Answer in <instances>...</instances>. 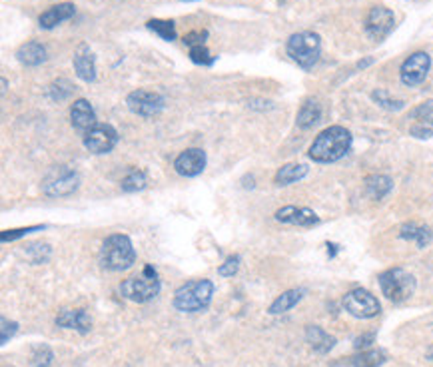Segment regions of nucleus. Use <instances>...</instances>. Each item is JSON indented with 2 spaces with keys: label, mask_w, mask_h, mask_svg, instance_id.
<instances>
[{
  "label": "nucleus",
  "mask_w": 433,
  "mask_h": 367,
  "mask_svg": "<svg viewBox=\"0 0 433 367\" xmlns=\"http://www.w3.org/2000/svg\"><path fill=\"white\" fill-rule=\"evenodd\" d=\"M122 190L124 192H140V190H144L146 186H148V176L142 172V170H130L128 174L124 176V180H122Z\"/></svg>",
  "instance_id": "obj_28"
},
{
  "label": "nucleus",
  "mask_w": 433,
  "mask_h": 367,
  "mask_svg": "<svg viewBox=\"0 0 433 367\" xmlns=\"http://www.w3.org/2000/svg\"><path fill=\"white\" fill-rule=\"evenodd\" d=\"M72 64H74V72L80 80H84V82H94L96 80V60H94V54H92L88 44L82 43L76 48Z\"/></svg>",
  "instance_id": "obj_15"
},
{
  "label": "nucleus",
  "mask_w": 433,
  "mask_h": 367,
  "mask_svg": "<svg viewBox=\"0 0 433 367\" xmlns=\"http://www.w3.org/2000/svg\"><path fill=\"white\" fill-rule=\"evenodd\" d=\"M286 52L292 58L293 62L304 68V70H311L321 54V38L320 34L311 32V30H304V32H295L288 38L286 44Z\"/></svg>",
  "instance_id": "obj_4"
},
{
  "label": "nucleus",
  "mask_w": 433,
  "mask_h": 367,
  "mask_svg": "<svg viewBox=\"0 0 433 367\" xmlns=\"http://www.w3.org/2000/svg\"><path fill=\"white\" fill-rule=\"evenodd\" d=\"M190 60L194 64H202V66H212L216 58L210 54L206 44H198V46H190Z\"/></svg>",
  "instance_id": "obj_33"
},
{
  "label": "nucleus",
  "mask_w": 433,
  "mask_h": 367,
  "mask_svg": "<svg viewBox=\"0 0 433 367\" xmlns=\"http://www.w3.org/2000/svg\"><path fill=\"white\" fill-rule=\"evenodd\" d=\"M126 104L130 108V112L142 118H154L164 110L166 102L158 94V92H150V90H134L128 94Z\"/></svg>",
  "instance_id": "obj_10"
},
{
  "label": "nucleus",
  "mask_w": 433,
  "mask_h": 367,
  "mask_svg": "<svg viewBox=\"0 0 433 367\" xmlns=\"http://www.w3.org/2000/svg\"><path fill=\"white\" fill-rule=\"evenodd\" d=\"M118 144V132L110 124H96L84 134V146L92 154H108Z\"/></svg>",
  "instance_id": "obj_12"
},
{
  "label": "nucleus",
  "mask_w": 433,
  "mask_h": 367,
  "mask_svg": "<svg viewBox=\"0 0 433 367\" xmlns=\"http://www.w3.org/2000/svg\"><path fill=\"white\" fill-rule=\"evenodd\" d=\"M395 29V15L386 6H374L365 16V34L374 40L381 43Z\"/></svg>",
  "instance_id": "obj_9"
},
{
  "label": "nucleus",
  "mask_w": 433,
  "mask_h": 367,
  "mask_svg": "<svg viewBox=\"0 0 433 367\" xmlns=\"http://www.w3.org/2000/svg\"><path fill=\"white\" fill-rule=\"evenodd\" d=\"M70 120H72V126L84 132V134L98 124L96 112H94L92 104L84 98H78L70 106Z\"/></svg>",
  "instance_id": "obj_16"
},
{
  "label": "nucleus",
  "mask_w": 433,
  "mask_h": 367,
  "mask_svg": "<svg viewBox=\"0 0 433 367\" xmlns=\"http://www.w3.org/2000/svg\"><path fill=\"white\" fill-rule=\"evenodd\" d=\"M399 238L402 240L416 241L418 248H425L433 238V232L430 226H421V224H416V222H407L399 230Z\"/></svg>",
  "instance_id": "obj_22"
},
{
  "label": "nucleus",
  "mask_w": 433,
  "mask_h": 367,
  "mask_svg": "<svg viewBox=\"0 0 433 367\" xmlns=\"http://www.w3.org/2000/svg\"><path fill=\"white\" fill-rule=\"evenodd\" d=\"M381 294L393 304H404L416 294L418 282L416 278L404 268H391L379 276Z\"/></svg>",
  "instance_id": "obj_6"
},
{
  "label": "nucleus",
  "mask_w": 433,
  "mask_h": 367,
  "mask_svg": "<svg viewBox=\"0 0 433 367\" xmlns=\"http://www.w3.org/2000/svg\"><path fill=\"white\" fill-rule=\"evenodd\" d=\"M206 168V152L200 148H190L184 150L176 160H174V170L186 176V178H194L198 174H202Z\"/></svg>",
  "instance_id": "obj_13"
},
{
  "label": "nucleus",
  "mask_w": 433,
  "mask_h": 367,
  "mask_svg": "<svg viewBox=\"0 0 433 367\" xmlns=\"http://www.w3.org/2000/svg\"><path fill=\"white\" fill-rule=\"evenodd\" d=\"M306 296V290H288L284 292L281 296L274 299V304L270 306V313L272 315H279V313H286L290 311L293 306H298L302 301V297Z\"/></svg>",
  "instance_id": "obj_23"
},
{
  "label": "nucleus",
  "mask_w": 433,
  "mask_h": 367,
  "mask_svg": "<svg viewBox=\"0 0 433 367\" xmlns=\"http://www.w3.org/2000/svg\"><path fill=\"white\" fill-rule=\"evenodd\" d=\"M146 27H148V30H152L154 34H158L162 40H168V43L176 40V27H174V22H172V20L152 18V20H148V22H146Z\"/></svg>",
  "instance_id": "obj_27"
},
{
  "label": "nucleus",
  "mask_w": 433,
  "mask_h": 367,
  "mask_svg": "<svg viewBox=\"0 0 433 367\" xmlns=\"http://www.w3.org/2000/svg\"><path fill=\"white\" fill-rule=\"evenodd\" d=\"M240 264H242V257H240V255H230L222 266L218 268V274H220L222 278H234L237 274V269H240Z\"/></svg>",
  "instance_id": "obj_36"
},
{
  "label": "nucleus",
  "mask_w": 433,
  "mask_h": 367,
  "mask_svg": "<svg viewBox=\"0 0 433 367\" xmlns=\"http://www.w3.org/2000/svg\"><path fill=\"white\" fill-rule=\"evenodd\" d=\"M56 325L64 329H74L84 336L92 329V317L86 310H64L56 315Z\"/></svg>",
  "instance_id": "obj_17"
},
{
  "label": "nucleus",
  "mask_w": 433,
  "mask_h": 367,
  "mask_svg": "<svg viewBox=\"0 0 433 367\" xmlns=\"http://www.w3.org/2000/svg\"><path fill=\"white\" fill-rule=\"evenodd\" d=\"M342 304H344V310L358 320H372V317L379 315V311H381L377 297L363 287H355V290L348 292L342 299Z\"/></svg>",
  "instance_id": "obj_8"
},
{
  "label": "nucleus",
  "mask_w": 433,
  "mask_h": 367,
  "mask_svg": "<svg viewBox=\"0 0 433 367\" xmlns=\"http://www.w3.org/2000/svg\"><path fill=\"white\" fill-rule=\"evenodd\" d=\"M432 68V57L427 52H413L407 57L399 68V78L405 86H419Z\"/></svg>",
  "instance_id": "obj_11"
},
{
  "label": "nucleus",
  "mask_w": 433,
  "mask_h": 367,
  "mask_svg": "<svg viewBox=\"0 0 433 367\" xmlns=\"http://www.w3.org/2000/svg\"><path fill=\"white\" fill-rule=\"evenodd\" d=\"M321 120V104L318 100L309 98L302 104L300 112L295 116V124L302 130H309L314 128Z\"/></svg>",
  "instance_id": "obj_21"
},
{
  "label": "nucleus",
  "mask_w": 433,
  "mask_h": 367,
  "mask_svg": "<svg viewBox=\"0 0 433 367\" xmlns=\"http://www.w3.org/2000/svg\"><path fill=\"white\" fill-rule=\"evenodd\" d=\"M276 220L281 224H292V226L300 227H314L320 224V218L318 214L309 208H298V206H286V208H279L276 212Z\"/></svg>",
  "instance_id": "obj_14"
},
{
  "label": "nucleus",
  "mask_w": 433,
  "mask_h": 367,
  "mask_svg": "<svg viewBox=\"0 0 433 367\" xmlns=\"http://www.w3.org/2000/svg\"><path fill=\"white\" fill-rule=\"evenodd\" d=\"M411 136L416 138H432L433 136V118H425V120H418L411 126Z\"/></svg>",
  "instance_id": "obj_35"
},
{
  "label": "nucleus",
  "mask_w": 433,
  "mask_h": 367,
  "mask_svg": "<svg viewBox=\"0 0 433 367\" xmlns=\"http://www.w3.org/2000/svg\"><path fill=\"white\" fill-rule=\"evenodd\" d=\"M74 92V86L66 78H58L52 84L48 86V96L54 100V102H62L66 100Z\"/></svg>",
  "instance_id": "obj_29"
},
{
  "label": "nucleus",
  "mask_w": 433,
  "mask_h": 367,
  "mask_svg": "<svg viewBox=\"0 0 433 367\" xmlns=\"http://www.w3.org/2000/svg\"><path fill=\"white\" fill-rule=\"evenodd\" d=\"M16 58H18L20 64H24L28 68H34V66H41L42 62L46 60V48L36 40H30V43L22 44L16 50Z\"/></svg>",
  "instance_id": "obj_19"
},
{
  "label": "nucleus",
  "mask_w": 433,
  "mask_h": 367,
  "mask_svg": "<svg viewBox=\"0 0 433 367\" xmlns=\"http://www.w3.org/2000/svg\"><path fill=\"white\" fill-rule=\"evenodd\" d=\"M0 329H2V336H0V345H6L10 338H14V334L18 331V324L16 322H8L6 317H2V322H0Z\"/></svg>",
  "instance_id": "obj_37"
},
{
  "label": "nucleus",
  "mask_w": 433,
  "mask_h": 367,
  "mask_svg": "<svg viewBox=\"0 0 433 367\" xmlns=\"http://www.w3.org/2000/svg\"><path fill=\"white\" fill-rule=\"evenodd\" d=\"M307 166L306 164H286L276 172V184L278 186H290L293 182H300L302 178L307 176Z\"/></svg>",
  "instance_id": "obj_25"
},
{
  "label": "nucleus",
  "mask_w": 433,
  "mask_h": 367,
  "mask_svg": "<svg viewBox=\"0 0 433 367\" xmlns=\"http://www.w3.org/2000/svg\"><path fill=\"white\" fill-rule=\"evenodd\" d=\"M376 341V334L374 331H369V334H363V336H360V338H355V341H353V347L358 350V352H365L372 343Z\"/></svg>",
  "instance_id": "obj_40"
},
{
  "label": "nucleus",
  "mask_w": 433,
  "mask_h": 367,
  "mask_svg": "<svg viewBox=\"0 0 433 367\" xmlns=\"http://www.w3.org/2000/svg\"><path fill=\"white\" fill-rule=\"evenodd\" d=\"M182 2H196V0H182Z\"/></svg>",
  "instance_id": "obj_42"
},
{
  "label": "nucleus",
  "mask_w": 433,
  "mask_h": 367,
  "mask_svg": "<svg viewBox=\"0 0 433 367\" xmlns=\"http://www.w3.org/2000/svg\"><path fill=\"white\" fill-rule=\"evenodd\" d=\"M427 359H430V361H433V345L430 347V350H427Z\"/></svg>",
  "instance_id": "obj_41"
},
{
  "label": "nucleus",
  "mask_w": 433,
  "mask_h": 367,
  "mask_svg": "<svg viewBox=\"0 0 433 367\" xmlns=\"http://www.w3.org/2000/svg\"><path fill=\"white\" fill-rule=\"evenodd\" d=\"M162 290V282H160V276L154 266H144L142 274L138 276H132L124 282L120 283V294L126 299L134 301V304H146L160 294Z\"/></svg>",
  "instance_id": "obj_5"
},
{
  "label": "nucleus",
  "mask_w": 433,
  "mask_h": 367,
  "mask_svg": "<svg viewBox=\"0 0 433 367\" xmlns=\"http://www.w3.org/2000/svg\"><path fill=\"white\" fill-rule=\"evenodd\" d=\"M388 355L381 350H365L349 359L351 367H379L386 364Z\"/></svg>",
  "instance_id": "obj_26"
},
{
  "label": "nucleus",
  "mask_w": 433,
  "mask_h": 367,
  "mask_svg": "<svg viewBox=\"0 0 433 367\" xmlns=\"http://www.w3.org/2000/svg\"><path fill=\"white\" fill-rule=\"evenodd\" d=\"M212 296H214V283L210 280H192L176 290L174 308L182 313H198L208 310Z\"/></svg>",
  "instance_id": "obj_3"
},
{
  "label": "nucleus",
  "mask_w": 433,
  "mask_h": 367,
  "mask_svg": "<svg viewBox=\"0 0 433 367\" xmlns=\"http://www.w3.org/2000/svg\"><path fill=\"white\" fill-rule=\"evenodd\" d=\"M208 38V30H194V32H188L184 36V44L186 46H198V44H204Z\"/></svg>",
  "instance_id": "obj_39"
},
{
  "label": "nucleus",
  "mask_w": 433,
  "mask_h": 367,
  "mask_svg": "<svg viewBox=\"0 0 433 367\" xmlns=\"http://www.w3.org/2000/svg\"><path fill=\"white\" fill-rule=\"evenodd\" d=\"M372 98L376 100L381 108H386V110H390V112H397V110H402L405 104L404 100L391 98L386 90H374V92H372Z\"/></svg>",
  "instance_id": "obj_31"
},
{
  "label": "nucleus",
  "mask_w": 433,
  "mask_h": 367,
  "mask_svg": "<svg viewBox=\"0 0 433 367\" xmlns=\"http://www.w3.org/2000/svg\"><path fill=\"white\" fill-rule=\"evenodd\" d=\"M411 118H416V120H425V118H433V100H427V102H423V104H419L416 110H411L409 114Z\"/></svg>",
  "instance_id": "obj_38"
},
{
  "label": "nucleus",
  "mask_w": 433,
  "mask_h": 367,
  "mask_svg": "<svg viewBox=\"0 0 433 367\" xmlns=\"http://www.w3.org/2000/svg\"><path fill=\"white\" fill-rule=\"evenodd\" d=\"M52 359H54V353L48 345H36L32 350V355H30L32 367H50Z\"/></svg>",
  "instance_id": "obj_30"
},
{
  "label": "nucleus",
  "mask_w": 433,
  "mask_h": 367,
  "mask_svg": "<svg viewBox=\"0 0 433 367\" xmlns=\"http://www.w3.org/2000/svg\"><path fill=\"white\" fill-rule=\"evenodd\" d=\"M351 132L344 126H330L318 134V138L309 146V158L318 164H332L342 160L351 148Z\"/></svg>",
  "instance_id": "obj_1"
},
{
  "label": "nucleus",
  "mask_w": 433,
  "mask_h": 367,
  "mask_svg": "<svg viewBox=\"0 0 433 367\" xmlns=\"http://www.w3.org/2000/svg\"><path fill=\"white\" fill-rule=\"evenodd\" d=\"M306 341L311 345V350L318 353H328L334 350L335 338L330 336L320 325H307L306 327Z\"/></svg>",
  "instance_id": "obj_20"
},
{
  "label": "nucleus",
  "mask_w": 433,
  "mask_h": 367,
  "mask_svg": "<svg viewBox=\"0 0 433 367\" xmlns=\"http://www.w3.org/2000/svg\"><path fill=\"white\" fill-rule=\"evenodd\" d=\"M76 15V6L72 2H60V4H54L50 6L46 13H42L41 18H38V24L41 29L44 30H52L54 27H58L60 22L68 20L72 16Z\"/></svg>",
  "instance_id": "obj_18"
},
{
  "label": "nucleus",
  "mask_w": 433,
  "mask_h": 367,
  "mask_svg": "<svg viewBox=\"0 0 433 367\" xmlns=\"http://www.w3.org/2000/svg\"><path fill=\"white\" fill-rule=\"evenodd\" d=\"M50 252L52 250H50L48 244H32V246H28L27 255L32 264H46L48 257H50Z\"/></svg>",
  "instance_id": "obj_32"
},
{
  "label": "nucleus",
  "mask_w": 433,
  "mask_h": 367,
  "mask_svg": "<svg viewBox=\"0 0 433 367\" xmlns=\"http://www.w3.org/2000/svg\"><path fill=\"white\" fill-rule=\"evenodd\" d=\"M136 262V250L124 234L108 236L100 248V266L110 271H124Z\"/></svg>",
  "instance_id": "obj_2"
},
{
  "label": "nucleus",
  "mask_w": 433,
  "mask_h": 367,
  "mask_svg": "<svg viewBox=\"0 0 433 367\" xmlns=\"http://www.w3.org/2000/svg\"><path fill=\"white\" fill-rule=\"evenodd\" d=\"M393 188V182L388 176H381V174H374L369 178H365V192L372 200H383Z\"/></svg>",
  "instance_id": "obj_24"
},
{
  "label": "nucleus",
  "mask_w": 433,
  "mask_h": 367,
  "mask_svg": "<svg viewBox=\"0 0 433 367\" xmlns=\"http://www.w3.org/2000/svg\"><path fill=\"white\" fill-rule=\"evenodd\" d=\"M78 186H80V176L74 170H70L68 166H58L50 170L42 180V192L48 198H64L74 194Z\"/></svg>",
  "instance_id": "obj_7"
},
{
  "label": "nucleus",
  "mask_w": 433,
  "mask_h": 367,
  "mask_svg": "<svg viewBox=\"0 0 433 367\" xmlns=\"http://www.w3.org/2000/svg\"><path fill=\"white\" fill-rule=\"evenodd\" d=\"M44 224L42 226H28V227H16V230H4L2 234H0V241L2 244H6V241H14V240H20V238H24L28 234H32V232H41L44 230Z\"/></svg>",
  "instance_id": "obj_34"
}]
</instances>
